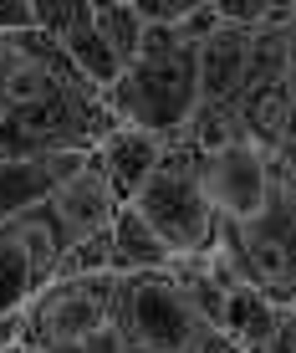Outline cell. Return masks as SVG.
Wrapping results in <instances>:
<instances>
[{"mask_svg": "<svg viewBox=\"0 0 296 353\" xmlns=\"http://www.w3.org/2000/svg\"><path fill=\"white\" fill-rule=\"evenodd\" d=\"M107 113L123 128L154 133L164 143H179L189 118L200 113V88H194V46L179 41L174 26H148L143 46L123 77L103 92Z\"/></svg>", "mask_w": 296, "mask_h": 353, "instance_id": "6da1fadb", "label": "cell"}, {"mask_svg": "<svg viewBox=\"0 0 296 353\" xmlns=\"http://www.w3.org/2000/svg\"><path fill=\"white\" fill-rule=\"evenodd\" d=\"M128 210H138V221L169 246L174 261H200L220 246V215L204 194L200 159L184 143H169L158 169L148 174V185L133 194Z\"/></svg>", "mask_w": 296, "mask_h": 353, "instance_id": "7a4b0ae2", "label": "cell"}, {"mask_svg": "<svg viewBox=\"0 0 296 353\" xmlns=\"http://www.w3.org/2000/svg\"><path fill=\"white\" fill-rule=\"evenodd\" d=\"M118 338L123 353H209L215 327L174 272L118 276Z\"/></svg>", "mask_w": 296, "mask_h": 353, "instance_id": "3957f363", "label": "cell"}, {"mask_svg": "<svg viewBox=\"0 0 296 353\" xmlns=\"http://www.w3.org/2000/svg\"><path fill=\"white\" fill-rule=\"evenodd\" d=\"M118 327V276H61L21 307V348L61 353Z\"/></svg>", "mask_w": 296, "mask_h": 353, "instance_id": "277c9868", "label": "cell"}, {"mask_svg": "<svg viewBox=\"0 0 296 353\" xmlns=\"http://www.w3.org/2000/svg\"><path fill=\"white\" fill-rule=\"evenodd\" d=\"M220 251L240 272V282L286 312L296 302V190L281 179L271 210L251 225H220Z\"/></svg>", "mask_w": 296, "mask_h": 353, "instance_id": "5b68a950", "label": "cell"}, {"mask_svg": "<svg viewBox=\"0 0 296 353\" xmlns=\"http://www.w3.org/2000/svg\"><path fill=\"white\" fill-rule=\"evenodd\" d=\"M200 179H204V194L215 205L220 225L230 230L261 221L271 200L281 194V164L245 139H230L215 154H200Z\"/></svg>", "mask_w": 296, "mask_h": 353, "instance_id": "8992f818", "label": "cell"}, {"mask_svg": "<svg viewBox=\"0 0 296 353\" xmlns=\"http://www.w3.org/2000/svg\"><path fill=\"white\" fill-rule=\"evenodd\" d=\"M251 57H255V26H235L220 21L215 31L194 46V88H200V108H225L240 97L245 77H251Z\"/></svg>", "mask_w": 296, "mask_h": 353, "instance_id": "52a82bcc", "label": "cell"}, {"mask_svg": "<svg viewBox=\"0 0 296 353\" xmlns=\"http://www.w3.org/2000/svg\"><path fill=\"white\" fill-rule=\"evenodd\" d=\"M0 236H6L10 246L26 256V266H31V287H36V292L56 282L61 261H67V251H72V236H67V225H61V215L52 210V200H46V205H31V210H21L16 221H6V225H0Z\"/></svg>", "mask_w": 296, "mask_h": 353, "instance_id": "ba28073f", "label": "cell"}, {"mask_svg": "<svg viewBox=\"0 0 296 353\" xmlns=\"http://www.w3.org/2000/svg\"><path fill=\"white\" fill-rule=\"evenodd\" d=\"M169 143L154 139V133H138V128H113L103 143L92 149V164L103 169L107 190L118 194V205H133V194H138L148 185V174L158 169V159H164Z\"/></svg>", "mask_w": 296, "mask_h": 353, "instance_id": "9c48e42d", "label": "cell"}, {"mask_svg": "<svg viewBox=\"0 0 296 353\" xmlns=\"http://www.w3.org/2000/svg\"><path fill=\"white\" fill-rule=\"evenodd\" d=\"M82 164H87V154H46V159L0 164V225L16 221L31 205H46L56 194V185H67Z\"/></svg>", "mask_w": 296, "mask_h": 353, "instance_id": "30bf717a", "label": "cell"}, {"mask_svg": "<svg viewBox=\"0 0 296 353\" xmlns=\"http://www.w3.org/2000/svg\"><path fill=\"white\" fill-rule=\"evenodd\" d=\"M52 210L61 215L67 236H72V241H82V236H97V230H113V221H118L123 205H118V194L107 190L103 169L92 164V154H87V164H82L77 174L67 179V185H56Z\"/></svg>", "mask_w": 296, "mask_h": 353, "instance_id": "8fae6325", "label": "cell"}, {"mask_svg": "<svg viewBox=\"0 0 296 353\" xmlns=\"http://www.w3.org/2000/svg\"><path fill=\"white\" fill-rule=\"evenodd\" d=\"M276 323H281V307H271L261 292H251L240 276H235L225 292H220L215 333H225L240 353H261V348L271 343V333H276Z\"/></svg>", "mask_w": 296, "mask_h": 353, "instance_id": "7c38bea8", "label": "cell"}, {"mask_svg": "<svg viewBox=\"0 0 296 353\" xmlns=\"http://www.w3.org/2000/svg\"><path fill=\"white\" fill-rule=\"evenodd\" d=\"M174 256H169V246L154 236L138 210H128L123 205L118 221H113V276H138V272H174Z\"/></svg>", "mask_w": 296, "mask_h": 353, "instance_id": "4fadbf2b", "label": "cell"}, {"mask_svg": "<svg viewBox=\"0 0 296 353\" xmlns=\"http://www.w3.org/2000/svg\"><path fill=\"white\" fill-rule=\"evenodd\" d=\"M92 26L97 36H103L107 46H113V57L123 67L138 57V46H143V16H138V6H92Z\"/></svg>", "mask_w": 296, "mask_h": 353, "instance_id": "5bb4252c", "label": "cell"}, {"mask_svg": "<svg viewBox=\"0 0 296 353\" xmlns=\"http://www.w3.org/2000/svg\"><path fill=\"white\" fill-rule=\"evenodd\" d=\"M36 297V287H31V266L26 256H21L16 246H10L6 236H0V318H16L21 307Z\"/></svg>", "mask_w": 296, "mask_h": 353, "instance_id": "9a60e30c", "label": "cell"}, {"mask_svg": "<svg viewBox=\"0 0 296 353\" xmlns=\"http://www.w3.org/2000/svg\"><path fill=\"white\" fill-rule=\"evenodd\" d=\"M61 276H113V230H97V236L72 241L56 282H61Z\"/></svg>", "mask_w": 296, "mask_h": 353, "instance_id": "2e32d148", "label": "cell"}, {"mask_svg": "<svg viewBox=\"0 0 296 353\" xmlns=\"http://www.w3.org/2000/svg\"><path fill=\"white\" fill-rule=\"evenodd\" d=\"M36 31V0H0V36Z\"/></svg>", "mask_w": 296, "mask_h": 353, "instance_id": "e0dca14e", "label": "cell"}, {"mask_svg": "<svg viewBox=\"0 0 296 353\" xmlns=\"http://www.w3.org/2000/svg\"><path fill=\"white\" fill-rule=\"evenodd\" d=\"M286 108H291V149L281 154V179H286V185L296 190V77H286Z\"/></svg>", "mask_w": 296, "mask_h": 353, "instance_id": "ac0fdd59", "label": "cell"}, {"mask_svg": "<svg viewBox=\"0 0 296 353\" xmlns=\"http://www.w3.org/2000/svg\"><path fill=\"white\" fill-rule=\"evenodd\" d=\"M261 353H296V302L286 312H281V323H276V333H271V343Z\"/></svg>", "mask_w": 296, "mask_h": 353, "instance_id": "d6986e66", "label": "cell"}, {"mask_svg": "<svg viewBox=\"0 0 296 353\" xmlns=\"http://www.w3.org/2000/svg\"><path fill=\"white\" fill-rule=\"evenodd\" d=\"M281 62H286V77H296V6H291L286 26H281Z\"/></svg>", "mask_w": 296, "mask_h": 353, "instance_id": "ffe728a7", "label": "cell"}, {"mask_svg": "<svg viewBox=\"0 0 296 353\" xmlns=\"http://www.w3.org/2000/svg\"><path fill=\"white\" fill-rule=\"evenodd\" d=\"M61 353H123V338H118V327H113V333L92 338V343H77V348H61Z\"/></svg>", "mask_w": 296, "mask_h": 353, "instance_id": "44dd1931", "label": "cell"}, {"mask_svg": "<svg viewBox=\"0 0 296 353\" xmlns=\"http://www.w3.org/2000/svg\"><path fill=\"white\" fill-rule=\"evenodd\" d=\"M10 353H26V348H10Z\"/></svg>", "mask_w": 296, "mask_h": 353, "instance_id": "7402d4cb", "label": "cell"}]
</instances>
